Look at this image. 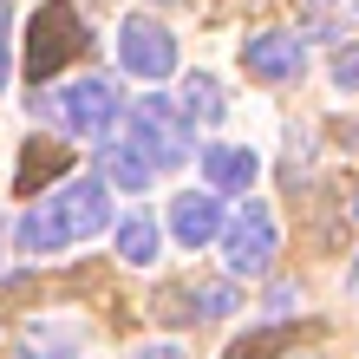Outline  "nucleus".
Returning a JSON list of instances; mask_svg holds the SVG:
<instances>
[{
	"label": "nucleus",
	"mask_w": 359,
	"mask_h": 359,
	"mask_svg": "<svg viewBox=\"0 0 359 359\" xmlns=\"http://www.w3.org/2000/svg\"><path fill=\"white\" fill-rule=\"evenodd\" d=\"M131 144L151 157V170H170V163L189 157V144H196V124H189L163 92H144V98L131 104Z\"/></svg>",
	"instance_id": "1"
},
{
	"label": "nucleus",
	"mask_w": 359,
	"mask_h": 359,
	"mask_svg": "<svg viewBox=\"0 0 359 359\" xmlns=\"http://www.w3.org/2000/svg\"><path fill=\"white\" fill-rule=\"evenodd\" d=\"M92 39L86 27H79V7L72 0H46V7L33 13V27H27V72L33 79H53L66 59H79Z\"/></svg>",
	"instance_id": "2"
},
{
	"label": "nucleus",
	"mask_w": 359,
	"mask_h": 359,
	"mask_svg": "<svg viewBox=\"0 0 359 359\" xmlns=\"http://www.w3.org/2000/svg\"><path fill=\"white\" fill-rule=\"evenodd\" d=\"M118 104H124V98H118V79H104V72L46 92V111L66 124L72 137H104V131H111V118H118Z\"/></svg>",
	"instance_id": "3"
},
{
	"label": "nucleus",
	"mask_w": 359,
	"mask_h": 359,
	"mask_svg": "<svg viewBox=\"0 0 359 359\" xmlns=\"http://www.w3.org/2000/svg\"><path fill=\"white\" fill-rule=\"evenodd\" d=\"M274 248H281V229H274V209L268 203H242L236 216H222L229 274H268L274 268Z\"/></svg>",
	"instance_id": "4"
},
{
	"label": "nucleus",
	"mask_w": 359,
	"mask_h": 359,
	"mask_svg": "<svg viewBox=\"0 0 359 359\" xmlns=\"http://www.w3.org/2000/svg\"><path fill=\"white\" fill-rule=\"evenodd\" d=\"M46 209H53L66 248H72V242H92L98 229H111V189H104V177H66V183L46 196Z\"/></svg>",
	"instance_id": "5"
},
{
	"label": "nucleus",
	"mask_w": 359,
	"mask_h": 359,
	"mask_svg": "<svg viewBox=\"0 0 359 359\" xmlns=\"http://www.w3.org/2000/svg\"><path fill=\"white\" fill-rule=\"evenodd\" d=\"M118 66L131 72V79H170L177 72V39H170V27L131 13L118 27Z\"/></svg>",
	"instance_id": "6"
},
{
	"label": "nucleus",
	"mask_w": 359,
	"mask_h": 359,
	"mask_svg": "<svg viewBox=\"0 0 359 359\" xmlns=\"http://www.w3.org/2000/svg\"><path fill=\"white\" fill-rule=\"evenodd\" d=\"M301 66H307V46L294 33H255V39H242V72L248 79L287 86V79H301Z\"/></svg>",
	"instance_id": "7"
},
{
	"label": "nucleus",
	"mask_w": 359,
	"mask_h": 359,
	"mask_svg": "<svg viewBox=\"0 0 359 359\" xmlns=\"http://www.w3.org/2000/svg\"><path fill=\"white\" fill-rule=\"evenodd\" d=\"M262 177V157L248 151V144H209L203 151V183L216 189V196H248Z\"/></svg>",
	"instance_id": "8"
},
{
	"label": "nucleus",
	"mask_w": 359,
	"mask_h": 359,
	"mask_svg": "<svg viewBox=\"0 0 359 359\" xmlns=\"http://www.w3.org/2000/svg\"><path fill=\"white\" fill-rule=\"evenodd\" d=\"M170 236L183 248H203L222 236V196L216 189H183V196L170 203Z\"/></svg>",
	"instance_id": "9"
},
{
	"label": "nucleus",
	"mask_w": 359,
	"mask_h": 359,
	"mask_svg": "<svg viewBox=\"0 0 359 359\" xmlns=\"http://www.w3.org/2000/svg\"><path fill=\"white\" fill-rule=\"evenodd\" d=\"M151 157L137 151V144H104V189H131V196H144V189H151Z\"/></svg>",
	"instance_id": "10"
},
{
	"label": "nucleus",
	"mask_w": 359,
	"mask_h": 359,
	"mask_svg": "<svg viewBox=\"0 0 359 359\" xmlns=\"http://www.w3.org/2000/svg\"><path fill=\"white\" fill-rule=\"evenodd\" d=\"M20 353H27V359H79V327L33 320L27 333H20Z\"/></svg>",
	"instance_id": "11"
},
{
	"label": "nucleus",
	"mask_w": 359,
	"mask_h": 359,
	"mask_svg": "<svg viewBox=\"0 0 359 359\" xmlns=\"http://www.w3.org/2000/svg\"><path fill=\"white\" fill-rule=\"evenodd\" d=\"M177 111H183L189 124H196V118H203V124H216V118L229 111V98H222V86H216L209 72H189V79H183V98H177Z\"/></svg>",
	"instance_id": "12"
},
{
	"label": "nucleus",
	"mask_w": 359,
	"mask_h": 359,
	"mask_svg": "<svg viewBox=\"0 0 359 359\" xmlns=\"http://www.w3.org/2000/svg\"><path fill=\"white\" fill-rule=\"evenodd\" d=\"M157 248H163V236H157V222L144 216V209L118 222V255L131 262V268H151V262H157Z\"/></svg>",
	"instance_id": "13"
},
{
	"label": "nucleus",
	"mask_w": 359,
	"mask_h": 359,
	"mask_svg": "<svg viewBox=\"0 0 359 359\" xmlns=\"http://www.w3.org/2000/svg\"><path fill=\"white\" fill-rule=\"evenodd\" d=\"M236 307H242V294L229 287V281H209V287H196V320H229Z\"/></svg>",
	"instance_id": "14"
},
{
	"label": "nucleus",
	"mask_w": 359,
	"mask_h": 359,
	"mask_svg": "<svg viewBox=\"0 0 359 359\" xmlns=\"http://www.w3.org/2000/svg\"><path fill=\"white\" fill-rule=\"evenodd\" d=\"M59 163H66V157H59V144H46V151L33 144L27 163H20V183H33V177H59Z\"/></svg>",
	"instance_id": "15"
},
{
	"label": "nucleus",
	"mask_w": 359,
	"mask_h": 359,
	"mask_svg": "<svg viewBox=\"0 0 359 359\" xmlns=\"http://www.w3.org/2000/svg\"><path fill=\"white\" fill-rule=\"evenodd\" d=\"M333 86H340V92H359V53H340V59H333Z\"/></svg>",
	"instance_id": "16"
},
{
	"label": "nucleus",
	"mask_w": 359,
	"mask_h": 359,
	"mask_svg": "<svg viewBox=\"0 0 359 359\" xmlns=\"http://www.w3.org/2000/svg\"><path fill=\"white\" fill-rule=\"evenodd\" d=\"M137 359H183V346H170V340H157V346H144Z\"/></svg>",
	"instance_id": "17"
},
{
	"label": "nucleus",
	"mask_w": 359,
	"mask_h": 359,
	"mask_svg": "<svg viewBox=\"0 0 359 359\" xmlns=\"http://www.w3.org/2000/svg\"><path fill=\"white\" fill-rule=\"evenodd\" d=\"M13 79V53H7V39H0V86Z\"/></svg>",
	"instance_id": "18"
},
{
	"label": "nucleus",
	"mask_w": 359,
	"mask_h": 359,
	"mask_svg": "<svg viewBox=\"0 0 359 359\" xmlns=\"http://www.w3.org/2000/svg\"><path fill=\"white\" fill-rule=\"evenodd\" d=\"M346 294L359 301V255H353V268H346Z\"/></svg>",
	"instance_id": "19"
},
{
	"label": "nucleus",
	"mask_w": 359,
	"mask_h": 359,
	"mask_svg": "<svg viewBox=\"0 0 359 359\" xmlns=\"http://www.w3.org/2000/svg\"><path fill=\"white\" fill-rule=\"evenodd\" d=\"M0 33H7V0H0Z\"/></svg>",
	"instance_id": "20"
},
{
	"label": "nucleus",
	"mask_w": 359,
	"mask_h": 359,
	"mask_svg": "<svg viewBox=\"0 0 359 359\" xmlns=\"http://www.w3.org/2000/svg\"><path fill=\"white\" fill-rule=\"evenodd\" d=\"M157 7H183V0H157Z\"/></svg>",
	"instance_id": "21"
},
{
	"label": "nucleus",
	"mask_w": 359,
	"mask_h": 359,
	"mask_svg": "<svg viewBox=\"0 0 359 359\" xmlns=\"http://www.w3.org/2000/svg\"><path fill=\"white\" fill-rule=\"evenodd\" d=\"M313 7H333V0H313Z\"/></svg>",
	"instance_id": "22"
},
{
	"label": "nucleus",
	"mask_w": 359,
	"mask_h": 359,
	"mask_svg": "<svg viewBox=\"0 0 359 359\" xmlns=\"http://www.w3.org/2000/svg\"><path fill=\"white\" fill-rule=\"evenodd\" d=\"M353 216H359V196H353Z\"/></svg>",
	"instance_id": "23"
},
{
	"label": "nucleus",
	"mask_w": 359,
	"mask_h": 359,
	"mask_svg": "<svg viewBox=\"0 0 359 359\" xmlns=\"http://www.w3.org/2000/svg\"><path fill=\"white\" fill-rule=\"evenodd\" d=\"M0 268H7V255H0Z\"/></svg>",
	"instance_id": "24"
}]
</instances>
